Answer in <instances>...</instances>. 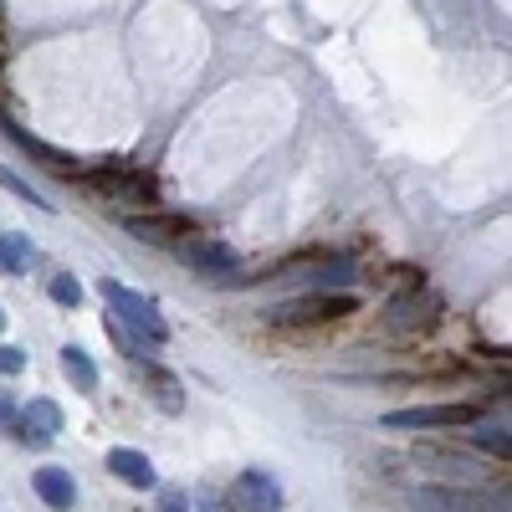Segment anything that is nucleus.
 Returning <instances> with one entry per match:
<instances>
[{
  "mask_svg": "<svg viewBox=\"0 0 512 512\" xmlns=\"http://www.w3.org/2000/svg\"><path fill=\"white\" fill-rule=\"evenodd\" d=\"M98 287H103L108 308H113V318H118L123 328H134L144 344H154V349L169 344V323H164V313H159L154 297H144V292H134V287H123V282H98Z\"/></svg>",
  "mask_w": 512,
  "mask_h": 512,
  "instance_id": "f257e3e1",
  "label": "nucleus"
},
{
  "mask_svg": "<svg viewBox=\"0 0 512 512\" xmlns=\"http://www.w3.org/2000/svg\"><path fill=\"white\" fill-rule=\"evenodd\" d=\"M262 282H303V287H318V292H349V282H354V256L313 251V256H297V262H282V267L267 272Z\"/></svg>",
  "mask_w": 512,
  "mask_h": 512,
  "instance_id": "f03ea898",
  "label": "nucleus"
},
{
  "mask_svg": "<svg viewBox=\"0 0 512 512\" xmlns=\"http://www.w3.org/2000/svg\"><path fill=\"white\" fill-rule=\"evenodd\" d=\"M482 415H487L482 400H436V405L390 410V415H384V425H390V431H451V425H472Z\"/></svg>",
  "mask_w": 512,
  "mask_h": 512,
  "instance_id": "7ed1b4c3",
  "label": "nucleus"
},
{
  "mask_svg": "<svg viewBox=\"0 0 512 512\" xmlns=\"http://www.w3.org/2000/svg\"><path fill=\"white\" fill-rule=\"evenodd\" d=\"M175 251H180V262H185L195 277L216 282V287H236V267H241L236 246H226V241H216V236H185V241H175Z\"/></svg>",
  "mask_w": 512,
  "mask_h": 512,
  "instance_id": "20e7f679",
  "label": "nucleus"
},
{
  "mask_svg": "<svg viewBox=\"0 0 512 512\" xmlns=\"http://www.w3.org/2000/svg\"><path fill=\"white\" fill-rule=\"evenodd\" d=\"M354 308H359L354 292H308V297L272 303L267 318H272V323H333V318H349Z\"/></svg>",
  "mask_w": 512,
  "mask_h": 512,
  "instance_id": "39448f33",
  "label": "nucleus"
},
{
  "mask_svg": "<svg viewBox=\"0 0 512 512\" xmlns=\"http://www.w3.org/2000/svg\"><path fill=\"white\" fill-rule=\"evenodd\" d=\"M415 512H507V492H477V487H415Z\"/></svg>",
  "mask_w": 512,
  "mask_h": 512,
  "instance_id": "423d86ee",
  "label": "nucleus"
},
{
  "mask_svg": "<svg viewBox=\"0 0 512 512\" xmlns=\"http://www.w3.org/2000/svg\"><path fill=\"white\" fill-rule=\"evenodd\" d=\"M0 134H6L31 164H41V169H62V175H82V169H77V159L72 154H62V149H52L47 139H36L31 134V128H21L11 113H0Z\"/></svg>",
  "mask_w": 512,
  "mask_h": 512,
  "instance_id": "0eeeda50",
  "label": "nucleus"
},
{
  "mask_svg": "<svg viewBox=\"0 0 512 512\" xmlns=\"http://www.w3.org/2000/svg\"><path fill=\"white\" fill-rule=\"evenodd\" d=\"M72 180H82L88 190H98L108 200H139V205L154 200V180L134 175V169H93V175H72Z\"/></svg>",
  "mask_w": 512,
  "mask_h": 512,
  "instance_id": "6e6552de",
  "label": "nucleus"
},
{
  "mask_svg": "<svg viewBox=\"0 0 512 512\" xmlns=\"http://www.w3.org/2000/svg\"><path fill=\"white\" fill-rule=\"evenodd\" d=\"M123 231L134 241H149V246H175L185 236H195V221L190 216H123Z\"/></svg>",
  "mask_w": 512,
  "mask_h": 512,
  "instance_id": "1a4fd4ad",
  "label": "nucleus"
},
{
  "mask_svg": "<svg viewBox=\"0 0 512 512\" xmlns=\"http://www.w3.org/2000/svg\"><path fill=\"white\" fill-rule=\"evenodd\" d=\"M62 431V405L57 400H31L26 410H21V425H16V441L21 446H52V436Z\"/></svg>",
  "mask_w": 512,
  "mask_h": 512,
  "instance_id": "9d476101",
  "label": "nucleus"
},
{
  "mask_svg": "<svg viewBox=\"0 0 512 512\" xmlns=\"http://www.w3.org/2000/svg\"><path fill=\"white\" fill-rule=\"evenodd\" d=\"M436 313H441V303L431 292H405V297H395L390 308H384V323H390L395 333H410V328H431L436 323Z\"/></svg>",
  "mask_w": 512,
  "mask_h": 512,
  "instance_id": "9b49d317",
  "label": "nucleus"
},
{
  "mask_svg": "<svg viewBox=\"0 0 512 512\" xmlns=\"http://www.w3.org/2000/svg\"><path fill=\"white\" fill-rule=\"evenodd\" d=\"M108 472H113L118 482H128V487H139V492H154V487H159L154 461H149L144 451H134V446H113V451H108Z\"/></svg>",
  "mask_w": 512,
  "mask_h": 512,
  "instance_id": "f8f14e48",
  "label": "nucleus"
},
{
  "mask_svg": "<svg viewBox=\"0 0 512 512\" xmlns=\"http://www.w3.org/2000/svg\"><path fill=\"white\" fill-rule=\"evenodd\" d=\"M31 487H36V497L47 502L52 512H72L77 507V482H72L67 466H36Z\"/></svg>",
  "mask_w": 512,
  "mask_h": 512,
  "instance_id": "ddd939ff",
  "label": "nucleus"
},
{
  "mask_svg": "<svg viewBox=\"0 0 512 512\" xmlns=\"http://www.w3.org/2000/svg\"><path fill=\"white\" fill-rule=\"evenodd\" d=\"M236 502L246 512H282V487L267 472H241L236 477Z\"/></svg>",
  "mask_w": 512,
  "mask_h": 512,
  "instance_id": "4468645a",
  "label": "nucleus"
},
{
  "mask_svg": "<svg viewBox=\"0 0 512 512\" xmlns=\"http://www.w3.org/2000/svg\"><path fill=\"white\" fill-rule=\"evenodd\" d=\"M36 262V251L21 231H0V277H26Z\"/></svg>",
  "mask_w": 512,
  "mask_h": 512,
  "instance_id": "2eb2a0df",
  "label": "nucleus"
},
{
  "mask_svg": "<svg viewBox=\"0 0 512 512\" xmlns=\"http://www.w3.org/2000/svg\"><path fill=\"white\" fill-rule=\"evenodd\" d=\"M144 384H149V395H154V405H159L164 415H180V410H185V390H180V379L169 374L164 364H154V369L144 374Z\"/></svg>",
  "mask_w": 512,
  "mask_h": 512,
  "instance_id": "dca6fc26",
  "label": "nucleus"
},
{
  "mask_svg": "<svg viewBox=\"0 0 512 512\" xmlns=\"http://www.w3.org/2000/svg\"><path fill=\"white\" fill-rule=\"evenodd\" d=\"M62 374L72 379V390H82V395H93V390H98V364H93L88 349H77V344L62 349Z\"/></svg>",
  "mask_w": 512,
  "mask_h": 512,
  "instance_id": "f3484780",
  "label": "nucleus"
},
{
  "mask_svg": "<svg viewBox=\"0 0 512 512\" xmlns=\"http://www.w3.org/2000/svg\"><path fill=\"white\" fill-rule=\"evenodd\" d=\"M47 292H52V303H62V308H77L82 303V282L67 277V272H52L47 277Z\"/></svg>",
  "mask_w": 512,
  "mask_h": 512,
  "instance_id": "a211bd4d",
  "label": "nucleus"
},
{
  "mask_svg": "<svg viewBox=\"0 0 512 512\" xmlns=\"http://www.w3.org/2000/svg\"><path fill=\"white\" fill-rule=\"evenodd\" d=\"M415 461H420V466H441V472H461V477H472V472H477V461H472V456H456V451H451V456L415 451Z\"/></svg>",
  "mask_w": 512,
  "mask_h": 512,
  "instance_id": "6ab92c4d",
  "label": "nucleus"
},
{
  "mask_svg": "<svg viewBox=\"0 0 512 512\" xmlns=\"http://www.w3.org/2000/svg\"><path fill=\"white\" fill-rule=\"evenodd\" d=\"M0 185H6L11 195H26V200H31L36 210H52V195H41L36 185H26L21 175H11V169H6V164H0Z\"/></svg>",
  "mask_w": 512,
  "mask_h": 512,
  "instance_id": "aec40b11",
  "label": "nucleus"
},
{
  "mask_svg": "<svg viewBox=\"0 0 512 512\" xmlns=\"http://www.w3.org/2000/svg\"><path fill=\"white\" fill-rule=\"evenodd\" d=\"M472 446H477V451H487V456H502V461H507V451H512V436H507V425H502V431L492 425V431H477V436H472Z\"/></svg>",
  "mask_w": 512,
  "mask_h": 512,
  "instance_id": "412c9836",
  "label": "nucleus"
},
{
  "mask_svg": "<svg viewBox=\"0 0 512 512\" xmlns=\"http://www.w3.org/2000/svg\"><path fill=\"white\" fill-rule=\"evenodd\" d=\"M16 425H21V405H16V395H11V390H0V431L16 436Z\"/></svg>",
  "mask_w": 512,
  "mask_h": 512,
  "instance_id": "4be33fe9",
  "label": "nucleus"
},
{
  "mask_svg": "<svg viewBox=\"0 0 512 512\" xmlns=\"http://www.w3.org/2000/svg\"><path fill=\"white\" fill-rule=\"evenodd\" d=\"M26 369V349H16V344H0V374H21Z\"/></svg>",
  "mask_w": 512,
  "mask_h": 512,
  "instance_id": "5701e85b",
  "label": "nucleus"
},
{
  "mask_svg": "<svg viewBox=\"0 0 512 512\" xmlns=\"http://www.w3.org/2000/svg\"><path fill=\"white\" fill-rule=\"evenodd\" d=\"M159 512H190V497L180 487H164L159 492Z\"/></svg>",
  "mask_w": 512,
  "mask_h": 512,
  "instance_id": "b1692460",
  "label": "nucleus"
},
{
  "mask_svg": "<svg viewBox=\"0 0 512 512\" xmlns=\"http://www.w3.org/2000/svg\"><path fill=\"white\" fill-rule=\"evenodd\" d=\"M195 507H200V512H236V507H231V497H221V492H200V497H195Z\"/></svg>",
  "mask_w": 512,
  "mask_h": 512,
  "instance_id": "393cba45",
  "label": "nucleus"
}]
</instances>
